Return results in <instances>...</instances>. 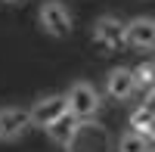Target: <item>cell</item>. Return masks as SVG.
Listing matches in <instances>:
<instances>
[{"label":"cell","mask_w":155,"mask_h":152,"mask_svg":"<svg viewBox=\"0 0 155 152\" xmlns=\"http://www.w3.org/2000/svg\"><path fill=\"white\" fill-rule=\"evenodd\" d=\"M65 103H68V112L78 118V121H84V118H93L99 106H102V99H99V90L93 84H87V81H74L68 87V93H65Z\"/></svg>","instance_id":"cell-1"},{"label":"cell","mask_w":155,"mask_h":152,"mask_svg":"<svg viewBox=\"0 0 155 152\" xmlns=\"http://www.w3.org/2000/svg\"><path fill=\"white\" fill-rule=\"evenodd\" d=\"M37 19H41V28L50 34V37H68L71 34V12L59 3V0H44L41 12H37Z\"/></svg>","instance_id":"cell-2"},{"label":"cell","mask_w":155,"mask_h":152,"mask_svg":"<svg viewBox=\"0 0 155 152\" xmlns=\"http://www.w3.org/2000/svg\"><path fill=\"white\" fill-rule=\"evenodd\" d=\"M93 41L99 44L102 53H112V50L127 47V41H124V22L115 19V16H99L96 25H93Z\"/></svg>","instance_id":"cell-3"},{"label":"cell","mask_w":155,"mask_h":152,"mask_svg":"<svg viewBox=\"0 0 155 152\" xmlns=\"http://www.w3.org/2000/svg\"><path fill=\"white\" fill-rule=\"evenodd\" d=\"M31 127V115H28V109H19V106H6V109H0V140H19V137Z\"/></svg>","instance_id":"cell-4"},{"label":"cell","mask_w":155,"mask_h":152,"mask_svg":"<svg viewBox=\"0 0 155 152\" xmlns=\"http://www.w3.org/2000/svg\"><path fill=\"white\" fill-rule=\"evenodd\" d=\"M62 112H68V103H65V96H44V99H37L34 109H28V115H31V127H47L53 118H59Z\"/></svg>","instance_id":"cell-5"},{"label":"cell","mask_w":155,"mask_h":152,"mask_svg":"<svg viewBox=\"0 0 155 152\" xmlns=\"http://www.w3.org/2000/svg\"><path fill=\"white\" fill-rule=\"evenodd\" d=\"M124 41H127V47L149 50L155 44V22H152V16H137L130 25H124Z\"/></svg>","instance_id":"cell-6"},{"label":"cell","mask_w":155,"mask_h":152,"mask_svg":"<svg viewBox=\"0 0 155 152\" xmlns=\"http://www.w3.org/2000/svg\"><path fill=\"white\" fill-rule=\"evenodd\" d=\"M78 127H81V121H78V118L71 115V112H62V115H59V118H53V121H50L44 131H47V137H50L53 143H59V146H68V143L74 140Z\"/></svg>","instance_id":"cell-7"},{"label":"cell","mask_w":155,"mask_h":152,"mask_svg":"<svg viewBox=\"0 0 155 152\" xmlns=\"http://www.w3.org/2000/svg\"><path fill=\"white\" fill-rule=\"evenodd\" d=\"M106 93L112 99H118V103L130 99V93H134V74H130V68H124V65L112 68L106 74Z\"/></svg>","instance_id":"cell-8"},{"label":"cell","mask_w":155,"mask_h":152,"mask_svg":"<svg viewBox=\"0 0 155 152\" xmlns=\"http://www.w3.org/2000/svg\"><path fill=\"white\" fill-rule=\"evenodd\" d=\"M130 131L134 134H143L152 140V131H155V112H152V103H143L140 109L130 112Z\"/></svg>","instance_id":"cell-9"},{"label":"cell","mask_w":155,"mask_h":152,"mask_svg":"<svg viewBox=\"0 0 155 152\" xmlns=\"http://www.w3.org/2000/svg\"><path fill=\"white\" fill-rule=\"evenodd\" d=\"M118 152H152V140L143 134L127 131V134L118 137Z\"/></svg>","instance_id":"cell-10"},{"label":"cell","mask_w":155,"mask_h":152,"mask_svg":"<svg viewBox=\"0 0 155 152\" xmlns=\"http://www.w3.org/2000/svg\"><path fill=\"white\" fill-rule=\"evenodd\" d=\"M152 71H155V65H152L149 59L140 62L137 68H130V74H134V90H143V87L149 90V87H152Z\"/></svg>","instance_id":"cell-11"},{"label":"cell","mask_w":155,"mask_h":152,"mask_svg":"<svg viewBox=\"0 0 155 152\" xmlns=\"http://www.w3.org/2000/svg\"><path fill=\"white\" fill-rule=\"evenodd\" d=\"M3 3H22V0H3Z\"/></svg>","instance_id":"cell-12"}]
</instances>
